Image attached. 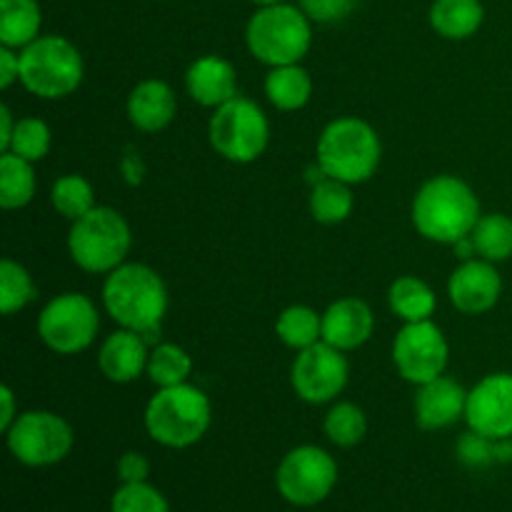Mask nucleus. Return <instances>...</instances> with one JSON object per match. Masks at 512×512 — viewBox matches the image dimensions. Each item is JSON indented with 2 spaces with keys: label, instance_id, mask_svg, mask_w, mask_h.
I'll return each instance as SVG.
<instances>
[{
  "label": "nucleus",
  "instance_id": "1",
  "mask_svg": "<svg viewBox=\"0 0 512 512\" xmlns=\"http://www.w3.org/2000/svg\"><path fill=\"white\" fill-rule=\"evenodd\" d=\"M103 308L120 328L135 330L148 343H155L165 313H168V288L150 265L123 263L105 275Z\"/></svg>",
  "mask_w": 512,
  "mask_h": 512
},
{
  "label": "nucleus",
  "instance_id": "2",
  "mask_svg": "<svg viewBox=\"0 0 512 512\" xmlns=\"http://www.w3.org/2000/svg\"><path fill=\"white\" fill-rule=\"evenodd\" d=\"M410 218L425 240L455 245L473 233L480 220V200L465 180L455 175H435L415 193Z\"/></svg>",
  "mask_w": 512,
  "mask_h": 512
},
{
  "label": "nucleus",
  "instance_id": "3",
  "mask_svg": "<svg viewBox=\"0 0 512 512\" xmlns=\"http://www.w3.org/2000/svg\"><path fill=\"white\" fill-rule=\"evenodd\" d=\"M315 160L328 178L348 185L373 178L383 160V143L370 123L360 118H338L323 128Z\"/></svg>",
  "mask_w": 512,
  "mask_h": 512
},
{
  "label": "nucleus",
  "instance_id": "4",
  "mask_svg": "<svg viewBox=\"0 0 512 512\" xmlns=\"http://www.w3.org/2000/svg\"><path fill=\"white\" fill-rule=\"evenodd\" d=\"M213 420V405L208 395L195 385L183 383L173 388H158L145 408V430L155 443L183 450L203 440Z\"/></svg>",
  "mask_w": 512,
  "mask_h": 512
},
{
  "label": "nucleus",
  "instance_id": "5",
  "mask_svg": "<svg viewBox=\"0 0 512 512\" xmlns=\"http://www.w3.org/2000/svg\"><path fill=\"white\" fill-rule=\"evenodd\" d=\"M245 43L250 55L268 68L295 65L308 55L313 43L310 18L298 5H263L248 20Z\"/></svg>",
  "mask_w": 512,
  "mask_h": 512
},
{
  "label": "nucleus",
  "instance_id": "6",
  "mask_svg": "<svg viewBox=\"0 0 512 512\" xmlns=\"http://www.w3.org/2000/svg\"><path fill=\"white\" fill-rule=\"evenodd\" d=\"M133 245L130 225L108 205H95L83 218L73 220L68 233V253L80 270L108 275L125 263Z\"/></svg>",
  "mask_w": 512,
  "mask_h": 512
},
{
  "label": "nucleus",
  "instance_id": "7",
  "mask_svg": "<svg viewBox=\"0 0 512 512\" xmlns=\"http://www.w3.org/2000/svg\"><path fill=\"white\" fill-rule=\"evenodd\" d=\"M83 73V55L63 35H40L20 50V83L35 98H68L83 83Z\"/></svg>",
  "mask_w": 512,
  "mask_h": 512
},
{
  "label": "nucleus",
  "instance_id": "8",
  "mask_svg": "<svg viewBox=\"0 0 512 512\" xmlns=\"http://www.w3.org/2000/svg\"><path fill=\"white\" fill-rule=\"evenodd\" d=\"M208 138L215 153L230 163H255L270 143V123L255 100L238 95L215 108L208 123Z\"/></svg>",
  "mask_w": 512,
  "mask_h": 512
},
{
  "label": "nucleus",
  "instance_id": "9",
  "mask_svg": "<svg viewBox=\"0 0 512 512\" xmlns=\"http://www.w3.org/2000/svg\"><path fill=\"white\" fill-rule=\"evenodd\" d=\"M100 315L83 293L55 295L38 315V335L45 348L58 355H78L95 343Z\"/></svg>",
  "mask_w": 512,
  "mask_h": 512
},
{
  "label": "nucleus",
  "instance_id": "10",
  "mask_svg": "<svg viewBox=\"0 0 512 512\" xmlns=\"http://www.w3.org/2000/svg\"><path fill=\"white\" fill-rule=\"evenodd\" d=\"M8 450L28 468H50L73 450V428L50 410H28L5 430Z\"/></svg>",
  "mask_w": 512,
  "mask_h": 512
},
{
  "label": "nucleus",
  "instance_id": "11",
  "mask_svg": "<svg viewBox=\"0 0 512 512\" xmlns=\"http://www.w3.org/2000/svg\"><path fill=\"white\" fill-rule=\"evenodd\" d=\"M338 483V463L318 445H300L290 450L278 465L275 485L278 493L298 508L320 505Z\"/></svg>",
  "mask_w": 512,
  "mask_h": 512
},
{
  "label": "nucleus",
  "instance_id": "12",
  "mask_svg": "<svg viewBox=\"0 0 512 512\" xmlns=\"http://www.w3.org/2000/svg\"><path fill=\"white\" fill-rule=\"evenodd\" d=\"M450 345L433 320L405 323L393 340V363L400 378L413 385L430 383L445 375Z\"/></svg>",
  "mask_w": 512,
  "mask_h": 512
},
{
  "label": "nucleus",
  "instance_id": "13",
  "mask_svg": "<svg viewBox=\"0 0 512 512\" xmlns=\"http://www.w3.org/2000/svg\"><path fill=\"white\" fill-rule=\"evenodd\" d=\"M348 378L350 365L345 353L325 340L300 350L290 368V385L295 395L310 405L333 403L345 390Z\"/></svg>",
  "mask_w": 512,
  "mask_h": 512
},
{
  "label": "nucleus",
  "instance_id": "14",
  "mask_svg": "<svg viewBox=\"0 0 512 512\" xmlns=\"http://www.w3.org/2000/svg\"><path fill=\"white\" fill-rule=\"evenodd\" d=\"M465 423L490 440L512 438V373H490L468 390Z\"/></svg>",
  "mask_w": 512,
  "mask_h": 512
},
{
  "label": "nucleus",
  "instance_id": "15",
  "mask_svg": "<svg viewBox=\"0 0 512 512\" xmlns=\"http://www.w3.org/2000/svg\"><path fill=\"white\" fill-rule=\"evenodd\" d=\"M450 303L465 315H483L498 305L503 295V278L495 263L483 258L463 260L448 280Z\"/></svg>",
  "mask_w": 512,
  "mask_h": 512
},
{
  "label": "nucleus",
  "instance_id": "16",
  "mask_svg": "<svg viewBox=\"0 0 512 512\" xmlns=\"http://www.w3.org/2000/svg\"><path fill=\"white\" fill-rule=\"evenodd\" d=\"M468 405V390L453 378L430 380L418 385L415 393V423L423 430H445L465 418Z\"/></svg>",
  "mask_w": 512,
  "mask_h": 512
},
{
  "label": "nucleus",
  "instance_id": "17",
  "mask_svg": "<svg viewBox=\"0 0 512 512\" xmlns=\"http://www.w3.org/2000/svg\"><path fill=\"white\" fill-rule=\"evenodd\" d=\"M153 345L135 330H115L103 340L98 353V368L110 383L128 385L148 370Z\"/></svg>",
  "mask_w": 512,
  "mask_h": 512
},
{
  "label": "nucleus",
  "instance_id": "18",
  "mask_svg": "<svg viewBox=\"0 0 512 512\" xmlns=\"http://www.w3.org/2000/svg\"><path fill=\"white\" fill-rule=\"evenodd\" d=\"M375 330V315L360 298H340L323 313V340L333 348L350 353L370 340Z\"/></svg>",
  "mask_w": 512,
  "mask_h": 512
},
{
  "label": "nucleus",
  "instance_id": "19",
  "mask_svg": "<svg viewBox=\"0 0 512 512\" xmlns=\"http://www.w3.org/2000/svg\"><path fill=\"white\" fill-rule=\"evenodd\" d=\"M188 95L203 108H220L228 100L238 98V73L220 55H203L193 60L185 73Z\"/></svg>",
  "mask_w": 512,
  "mask_h": 512
},
{
  "label": "nucleus",
  "instance_id": "20",
  "mask_svg": "<svg viewBox=\"0 0 512 512\" xmlns=\"http://www.w3.org/2000/svg\"><path fill=\"white\" fill-rule=\"evenodd\" d=\"M128 120L140 133H160L168 128L178 113L175 90L165 80L148 78L135 85L128 95Z\"/></svg>",
  "mask_w": 512,
  "mask_h": 512
},
{
  "label": "nucleus",
  "instance_id": "21",
  "mask_svg": "<svg viewBox=\"0 0 512 512\" xmlns=\"http://www.w3.org/2000/svg\"><path fill=\"white\" fill-rule=\"evenodd\" d=\"M485 20L480 0H435L430 5V25L448 40L473 38Z\"/></svg>",
  "mask_w": 512,
  "mask_h": 512
},
{
  "label": "nucleus",
  "instance_id": "22",
  "mask_svg": "<svg viewBox=\"0 0 512 512\" xmlns=\"http://www.w3.org/2000/svg\"><path fill=\"white\" fill-rule=\"evenodd\" d=\"M388 305L395 318L403 323H420V320H433L438 298L425 280L415 275H400L390 285Z\"/></svg>",
  "mask_w": 512,
  "mask_h": 512
},
{
  "label": "nucleus",
  "instance_id": "23",
  "mask_svg": "<svg viewBox=\"0 0 512 512\" xmlns=\"http://www.w3.org/2000/svg\"><path fill=\"white\" fill-rule=\"evenodd\" d=\"M43 10L38 0H0V45L23 50L40 38Z\"/></svg>",
  "mask_w": 512,
  "mask_h": 512
},
{
  "label": "nucleus",
  "instance_id": "24",
  "mask_svg": "<svg viewBox=\"0 0 512 512\" xmlns=\"http://www.w3.org/2000/svg\"><path fill=\"white\" fill-rule=\"evenodd\" d=\"M265 95L278 110L293 113V110L305 108L310 103L313 80H310V73L300 63L270 68L268 78H265Z\"/></svg>",
  "mask_w": 512,
  "mask_h": 512
},
{
  "label": "nucleus",
  "instance_id": "25",
  "mask_svg": "<svg viewBox=\"0 0 512 512\" xmlns=\"http://www.w3.org/2000/svg\"><path fill=\"white\" fill-rule=\"evenodd\" d=\"M275 335L290 350H305L323 340V315L308 305H290L278 315Z\"/></svg>",
  "mask_w": 512,
  "mask_h": 512
},
{
  "label": "nucleus",
  "instance_id": "26",
  "mask_svg": "<svg viewBox=\"0 0 512 512\" xmlns=\"http://www.w3.org/2000/svg\"><path fill=\"white\" fill-rule=\"evenodd\" d=\"M35 198V170L30 160L15 153H0V205L20 210Z\"/></svg>",
  "mask_w": 512,
  "mask_h": 512
},
{
  "label": "nucleus",
  "instance_id": "27",
  "mask_svg": "<svg viewBox=\"0 0 512 512\" xmlns=\"http://www.w3.org/2000/svg\"><path fill=\"white\" fill-rule=\"evenodd\" d=\"M475 253L490 263H505L512 258V218L503 213L480 215L470 233Z\"/></svg>",
  "mask_w": 512,
  "mask_h": 512
},
{
  "label": "nucleus",
  "instance_id": "28",
  "mask_svg": "<svg viewBox=\"0 0 512 512\" xmlns=\"http://www.w3.org/2000/svg\"><path fill=\"white\" fill-rule=\"evenodd\" d=\"M355 198L353 190L348 183L335 178L320 180L318 185H313V193H310V213L318 223L323 225H338L343 220H348L353 215Z\"/></svg>",
  "mask_w": 512,
  "mask_h": 512
},
{
  "label": "nucleus",
  "instance_id": "29",
  "mask_svg": "<svg viewBox=\"0 0 512 512\" xmlns=\"http://www.w3.org/2000/svg\"><path fill=\"white\" fill-rule=\"evenodd\" d=\"M148 378L158 388H173V385L188 383L193 373V360L180 345L175 343H158L150 348L148 358Z\"/></svg>",
  "mask_w": 512,
  "mask_h": 512
},
{
  "label": "nucleus",
  "instance_id": "30",
  "mask_svg": "<svg viewBox=\"0 0 512 512\" xmlns=\"http://www.w3.org/2000/svg\"><path fill=\"white\" fill-rule=\"evenodd\" d=\"M50 203H53L55 213L63 215V218H68L73 223V220L83 218L85 213H90L95 208L93 185L78 173L63 175L50 188Z\"/></svg>",
  "mask_w": 512,
  "mask_h": 512
},
{
  "label": "nucleus",
  "instance_id": "31",
  "mask_svg": "<svg viewBox=\"0 0 512 512\" xmlns=\"http://www.w3.org/2000/svg\"><path fill=\"white\" fill-rule=\"evenodd\" d=\"M325 435L338 448H355L368 435V418L355 403H335L325 415Z\"/></svg>",
  "mask_w": 512,
  "mask_h": 512
},
{
  "label": "nucleus",
  "instance_id": "32",
  "mask_svg": "<svg viewBox=\"0 0 512 512\" xmlns=\"http://www.w3.org/2000/svg\"><path fill=\"white\" fill-rule=\"evenodd\" d=\"M35 295H38V290H35L28 270L15 263V260L5 258L0 263V313L13 315L18 310L28 308Z\"/></svg>",
  "mask_w": 512,
  "mask_h": 512
},
{
  "label": "nucleus",
  "instance_id": "33",
  "mask_svg": "<svg viewBox=\"0 0 512 512\" xmlns=\"http://www.w3.org/2000/svg\"><path fill=\"white\" fill-rule=\"evenodd\" d=\"M50 128L45 120L40 118H20L15 123V133L10 138V145L5 153H15L18 158L30 160V163H38L48 155L50 150Z\"/></svg>",
  "mask_w": 512,
  "mask_h": 512
},
{
  "label": "nucleus",
  "instance_id": "34",
  "mask_svg": "<svg viewBox=\"0 0 512 512\" xmlns=\"http://www.w3.org/2000/svg\"><path fill=\"white\" fill-rule=\"evenodd\" d=\"M110 512H170V505L165 495L145 480L120 485L110 500Z\"/></svg>",
  "mask_w": 512,
  "mask_h": 512
},
{
  "label": "nucleus",
  "instance_id": "35",
  "mask_svg": "<svg viewBox=\"0 0 512 512\" xmlns=\"http://www.w3.org/2000/svg\"><path fill=\"white\" fill-rule=\"evenodd\" d=\"M458 458L468 468H488L490 463H495V440L485 438L475 430H468L458 440Z\"/></svg>",
  "mask_w": 512,
  "mask_h": 512
},
{
  "label": "nucleus",
  "instance_id": "36",
  "mask_svg": "<svg viewBox=\"0 0 512 512\" xmlns=\"http://www.w3.org/2000/svg\"><path fill=\"white\" fill-rule=\"evenodd\" d=\"M355 5H358V0H300V8L315 23H338V20H345L353 13Z\"/></svg>",
  "mask_w": 512,
  "mask_h": 512
},
{
  "label": "nucleus",
  "instance_id": "37",
  "mask_svg": "<svg viewBox=\"0 0 512 512\" xmlns=\"http://www.w3.org/2000/svg\"><path fill=\"white\" fill-rule=\"evenodd\" d=\"M150 475V463L140 453H125L118 460V478L123 483H145Z\"/></svg>",
  "mask_w": 512,
  "mask_h": 512
},
{
  "label": "nucleus",
  "instance_id": "38",
  "mask_svg": "<svg viewBox=\"0 0 512 512\" xmlns=\"http://www.w3.org/2000/svg\"><path fill=\"white\" fill-rule=\"evenodd\" d=\"M20 80V50L0 45V88L8 90Z\"/></svg>",
  "mask_w": 512,
  "mask_h": 512
},
{
  "label": "nucleus",
  "instance_id": "39",
  "mask_svg": "<svg viewBox=\"0 0 512 512\" xmlns=\"http://www.w3.org/2000/svg\"><path fill=\"white\" fill-rule=\"evenodd\" d=\"M18 410H15V395L13 390L8 388V385H3L0 388V430H8L10 425L15 423V418H18Z\"/></svg>",
  "mask_w": 512,
  "mask_h": 512
},
{
  "label": "nucleus",
  "instance_id": "40",
  "mask_svg": "<svg viewBox=\"0 0 512 512\" xmlns=\"http://www.w3.org/2000/svg\"><path fill=\"white\" fill-rule=\"evenodd\" d=\"M15 123L18 120L13 118V113H10L8 105H0V153H5L10 145V138H13L15 133Z\"/></svg>",
  "mask_w": 512,
  "mask_h": 512
},
{
  "label": "nucleus",
  "instance_id": "41",
  "mask_svg": "<svg viewBox=\"0 0 512 512\" xmlns=\"http://www.w3.org/2000/svg\"><path fill=\"white\" fill-rule=\"evenodd\" d=\"M123 173L128 175L130 183L138 185L140 180H143V163H140V158H133V155H128V158L123 160Z\"/></svg>",
  "mask_w": 512,
  "mask_h": 512
},
{
  "label": "nucleus",
  "instance_id": "42",
  "mask_svg": "<svg viewBox=\"0 0 512 512\" xmlns=\"http://www.w3.org/2000/svg\"><path fill=\"white\" fill-rule=\"evenodd\" d=\"M512 460V438L495 440V463H510Z\"/></svg>",
  "mask_w": 512,
  "mask_h": 512
},
{
  "label": "nucleus",
  "instance_id": "43",
  "mask_svg": "<svg viewBox=\"0 0 512 512\" xmlns=\"http://www.w3.org/2000/svg\"><path fill=\"white\" fill-rule=\"evenodd\" d=\"M250 3H255L258 8H263V5H278V3H285V0H250Z\"/></svg>",
  "mask_w": 512,
  "mask_h": 512
}]
</instances>
